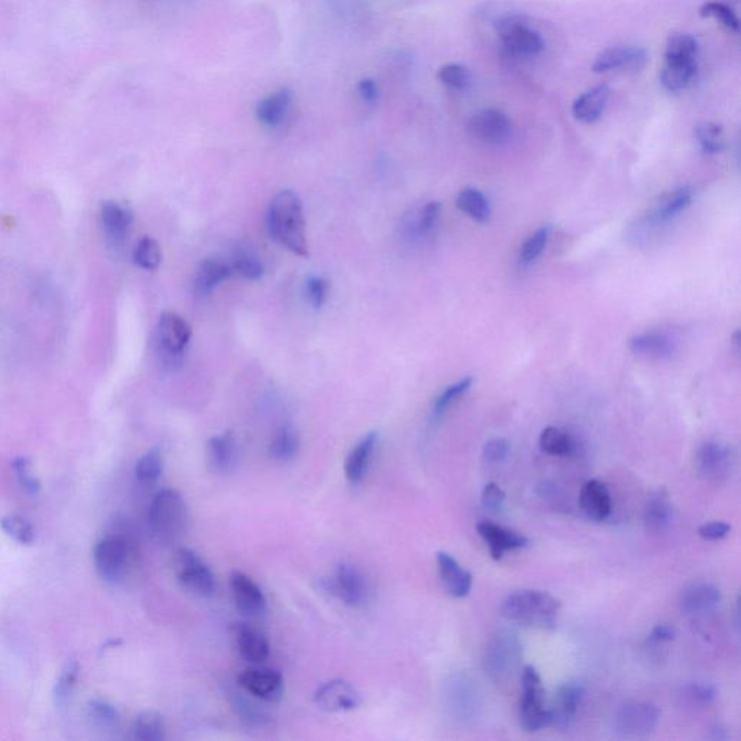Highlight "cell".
Here are the masks:
<instances>
[{
    "label": "cell",
    "instance_id": "1",
    "mask_svg": "<svg viewBox=\"0 0 741 741\" xmlns=\"http://www.w3.org/2000/svg\"><path fill=\"white\" fill-rule=\"evenodd\" d=\"M271 238L299 257L307 255L306 222L302 200L293 190H283L274 197L267 213Z\"/></svg>",
    "mask_w": 741,
    "mask_h": 741
},
{
    "label": "cell",
    "instance_id": "2",
    "mask_svg": "<svg viewBox=\"0 0 741 741\" xmlns=\"http://www.w3.org/2000/svg\"><path fill=\"white\" fill-rule=\"evenodd\" d=\"M694 189L684 186L663 193L652 207L630 226L629 239L636 247H645L662 235L669 225L687 212L694 202Z\"/></svg>",
    "mask_w": 741,
    "mask_h": 741
},
{
    "label": "cell",
    "instance_id": "3",
    "mask_svg": "<svg viewBox=\"0 0 741 741\" xmlns=\"http://www.w3.org/2000/svg\"><path fill=\"white\" fill-rule=\"evenodd\" d=\"M561 608V601L549 592L522 590L508 595L501 605V614L520 626L555 629Z\"/></svg>",
    "mask_w": 741,
    "mask_h": 741
},
{
    "label": "cell",
    "instance_id": "4",
    "mask_svg": "<svg viewBox=\"0 0 741 741\" xmlns=\"http://www.w3.org/2000/svg\"><path fill=\"white\" fill-rule=\"evenodd\" d=\"M189 513L179 491L165 488L152 498L148 510V526L157 542L170 545L179 540L187 529Z\"/></svg>",
    "mask_w": 741,
    "mask_h": 741
},
{
    "label": "cell",
    "instance_id": "5",
    "mask_svg": "<svg viewBox=\"0 0 741 741\" xmlns=\"http://www.w3.org/2000/svg\"><path fill=\"white\" fill-rule=\"evenodd\" d=\"M522 659L523 646L519 636L511 630H501L485 647L482 668L495 684H506L519 672Z\"/></svg>",
    "mask_w": 741,
    "mask_h": 741
},
{
    "label": "cell",
    "instance_id": "6",
    "mask_svg": "<svg viewBox=\"0 0 741 741\" xmlns=\"http://www.w3.org/2000/svg\"><path fill=\"white\" fill-rule=\"evenodd\" d=\"M495 31L508 57L516 58V60H532L545 51V40L542 34L533 28L523 16H501L495 22Z\"/></svg>",
    "mask_w": 741,
    "mask_h": 741
},
{
    "label": "cell",
    "instance_id": "7",
    "mask_svg": "<svg viewBox=\"0 0 741 741\" xmlns=\"http://www.w3.org/2000/svg\"><path fill=\"white\" fill-rule=\"evenodd\" d=\"M190 339L192 329L183 317L173 312L163 313L155 332V351L161 364L167 368L180 365Z\"/></svg>",
    "mask_w": 741,
    "mask_h": 741
},
{
    "label": "cell",
    "instance_id": "8",
    "mask_svg": "<svg viewBox=\"0 0 741 741\" xmlns=\"http://www.w3.org/2000/svg\"><path fill=\"white\" fill-rule=\"evenodd\" d=\"M520 726L529 733L550 726L549 710L545 705V688L539 672L532 665L522 671V701L519 707Z\"/></svg>",
    "mask_w": 741,
    "mask_h": 741
},
{
    "label": "cell",
    "instance_id": "9",
    "mask_svg": "<svg viewBox=\"0 0 741 741\" xmlns=\"http://www.w3.org/2000/svg\"><path fill=\"white\" fill-rule=\"evenodd\" d=\"M323 590L348 607L358 608L370 600V582L364 572L352 563L344 562L322 582Z\"/></svg>",
    "mask_w": 741,
    "mask_h": 741
},
{
    "label": "cell",
    "instance_id": "10",
    "mask_svg": "<svg viewBox=\"0 0 741 741\" xmlns=\"http://www.w3.org/2000/svg\"><path fill=\"white\" fill-rule=\"evenodd\" d=\"M134 545L125 535H108L97 542L93 561L97 574L106 582L121 581L131 562Z\"/></svg>",
    "mask_w": 741,
    "mask_h": 741
},
{
    "label": "cell",
    "instance_id": "11",
    "mask_svg": "<svg viewBox=\"0 0 741 741\" xmlns=\"http://www.w3.org/2000/svg\"><path fill=\"white\" fill-rule=\"evenodd\" d=\"M176 577L181 587L199 597L210 598L218 591L215 575L205 562V559L193 549L183 548L176 553L174 559Z\"/></svg>",
    "mask_w": 741,
    "mask_h": 741
},
{
    "label": "cell",
    "instance_id": "12",
    "mask_svg": "<svg viewBox=\"0 0 741 741\" xmlns=\"http://www.w3.org/2000/svg\"><path fill=\"white\" fill-rule=\"evenodd\" d=\"M660 720V711L649 702H627L614 715V733L624 740L647 739Z\"/></svg>",
    "mask_w": 741,
    "mask_h": 741
},
{
    "label": "cell",
    "instance_id": "13",
    "mask_svg": "<svg viewBox=\"0 0 741 741\" xmlns=\"http://www.w3.org/2000/svg\"><path fill=\"white\" fill-rule=\"evenodd\" d=\"M468 675L451 676L445 689L446 708L455 720L467 723L475 720L481 708V697L477 685Z\"/></svg>",
    "mask_w": 741,
    "mask_h": 741
},
{
    "label": "cell",
    "instance_id": "14",
    "mask_svg": "<svg viewBox=\"0 0 741 741\" xmlns=\"http://www.w3.org/2000/svg\"><path fill=\"white\" fill-rule=\"evenodd\" d=\"M472 137L490 147L506 145L513 137V122L500 109H482L469 121Z\"/></svg>",
    "mask_w": 741,
    "mask_h": 741
},
{
    "label": "cell",
    "instance_id": "15",
    "mask_svg": "<svg viewBox=\"0 0 741 741\" xmlns=\"http://www.w3.org/2000/svg\"><path fill=\"white\" fill-rule=\"evenodd\" d=\"M239 688L267 704H277L284 695V678L275 669L252 665L238 676Z\"/></svg>",
    "mask_w": 741,
    "mask_h": 741
},
{
    "label": "cell",
    "instance_id": "16",
    "mask_svg": "<svg viewBox=\"0 0 741 741\" xmlns=\"http://www.w3.org/2000/svg\"><path fill=\"white\" fill-rule=\"evenodd\" d=\"M681 341L672 330L650 329L637 333L629 341V349L636 357L650 361H665L678 354Z\"/></svg>",
    "mask_w": 741,
    "mask_h": 741
},
{
    "label": "cell",
    "instance_id": "17",
    "mask_svg": "<svg viewBox=\"0 0 741 741\" xmlns=\"http://www.w3.org/2000/svg\"><path fill=\"white\" fill-rule=\"evenodd\" d=\"M736 465L733 449L723 442H707L697 455V469L708 481L727 480Z\"/></svg>",
    "mask_w": 741,
    "mask_h": 741
},
{
    "label": "cell",
    "instance_id": "18",
    "mask_svg": "<svg viewBox=\"0 0 741 741\" xmlns=\"http://www.w3.org/2000/svg\"><path fill=\"white\" fill-rule=\"evenodd\" d=\"M585 697V687L579 682H566L553 695L552 705L548 708L550 726L566 731L574 726L579 705Z\"/></svg>",
    "mask_w": 741,
    "mask_h": 741
},
{
    "label": "cell",
    "instance_id": "19",
    "mask_svg": "<svg viewBox=\"0 0 741 741\" xmlns=\"http://www.w3.org/2000/svg\"><path fill=\"white\" fill-rule=\"evenodd\" d=\"M315 702L326 713H346L362 704L361 692L345 679L326 682L315 692Z\"/></svg>",
    "mask_w": 741,
    "mask_h": 741
},
{
    "label": "cell",
    "instance_id": "20",
    "mask_svg": "<svg viewBox=\"0 0 741 741\" xmlns=\"http://www.w3.org/2000/svg\"><path fill=\"white\" fill-rule=\"evenodd\" d=\"M649 55L645 48L634 45H617L607 48L595 57L592 63L594 73H614V71H639L646 66Z\"/></svg>",
    "mask_w": 741,
    "mask_h": 741
},
{
    "label": "cell",
    "instance_id": "21",
    "mask_svg": "<svg viewBox=\"0 0 741 741\" xmlns=\"http://www.w3.org/2000/svg\"><path fill=\"white\" fill-rule=\"evenodd\" d=\"M231 590L236 608L245 616L257 618L267 613V597L248 575L235 571L231 575Z\"/></svg>",
    "mask_w": 741,
    "mask_h": 741
},
{
    "label": "cell",
    "instance_id": "22",
    "mask_svg": "<svg viewBox=\"0 0 741 741\" xmlns=\"http://www.w3.org/2000/svg\"><path fill=\"white\" fill-rule=\"evenodd\" d=\"M100 222L112 247L124 245L134 223V212L125 203L106 200L100 206Z\"/></svg>",
    "mask_w": 741,
    "mask_h": 741
},
{
    "label": "cell",
    "instance_id": "23",
    "mask_svg": "<svg viewBox=\"0 0 741 741\" xmlns=\"http://www.w3.org/2000/svg\"><path fill=\"white\" fill-rule=\"evenodd\" d=\"M477 530L478 535L487 543L494 561L503 559L504 553L508 550L527 548L530 543L526 536L520 535L514 530L506 529L500 524L488 522V520H482L481 523H478Z\"/></svg>",
    "mask_w": 741,
    "mask_h": 741
},
{
    "label": "cell",
    "instance_id": "24",
    "mask_svg": "<svg viewBox=\"0 0 741 741\" xmlns=\"http://www.w3.org/2000/svg\"><path fill=\"white\" fill-rule=\"evenodd\" d=\"M236 649L251 665H262L270 656V642L264 632L248 623L232 627Z\"/></svg>",
    "mask_w": 741,
    "mask_h": 741
},
{
    "label": "cell",
    "instance_id": "25",
    "mask_svg": "<svg viewBox=\"0 0 741 741\" xmlns=\"http://www.w3.org/2000/svg\"><path fill=\"white\" fill-rule=\"evenodd\" d=\"M229 704H231L232 710L238 715L239 720L247 727L251 728H265L270 727L273 724V714L265 707L264 704L267 702L258 700V698L252 697L251 694L245 692L244 689L239 691H231L228 695Z\"/></svg>",
    "mask_w": 741,
    "mask_h": 741
},
{
    "label": "cell",
    "instance_id": "26",
    "mask_svg": "<svg viewBox=\"0 0 741 741\" xmlns=\"http://www.w3.org/2000/svg\"><path fill=\"white\" fill-rule=\"evenodd\" d=\"M377 443L378 433L370 432L349 452L345 462V477L352 487H358L367 477Z\"/></svg>",
    "mask_w": 741,
    "mask_h": 741
},
{
    "label": "cell",
    "instance_id": "27",
    "mask_svg": "<svg viewBox=\"0 0 741 741\" xmlns=\"http://www.w3.org/2000/svg\"><path fill=\"white\" fill-rule=\"evenodd\" d=\"M436 563L440 581L446 592L453 598L468 597L472 590V575L465 571L452 555L446 552L436 553Z\"/></svg>",
    "mask_w": 741,
    "mask_h": 741
},
{
    "label": "cell",
    "instance_id": "28",
    "mask_svg": "<svg viewBox=\"0 0 741 741\" xmlns=\"http://www.w3.org/2000/svg\"><path fill=\"white\" fill-rule=\"evenodd\" d=\"M721 604V591L714 584L698 582L681 595V608L688 616H707Z\"/></svg>",
    "mask_w": 741,
    "mask_h": 741
},
{
    "label": "cell",
    "instance_id": "29",
    "mask_svg": "<svg viewBox=\"0 0 741 741\" xmlns=\"http://www.w3.org/2000/svg\"><path fill=\"white\" fill-rule=\"evenodd\" d=\"M579 507L588 519L603 522L610 517L611 510H613L610 491L601 481L585 482L579 494Z\"/></svg>",
    "mask_w": 741,
    "mask_h": 741
},
{
    "label": "cell",
    "instance_id": "30",
    "mask_svg": "<svg viewBox=\"0 0 741 741\" xmlns=\"http://www.w3.org/2000/svg\"><path fill=\"white\" fill-rule=\"evenodd\" d=\"M293 105V92L289 89H280L265 96L255 106V118L267 128H278L284 121Z\"/></svg>",
    "mask_w": 741,
    "mask_h": 741
},
{
    "label": "cell",
    "instance_id": "31",
    "mask_svg": "<svg viewBox=\"0 0 741 741\" xmlns=\"http://www.w3.org/2000/svg\"><path fill=\"white\" fill-rule=\"evenodd\" d=\"M610 96L611 89L607 84L592 87L572 103V116L582 124H594L604 115Z\"/></svg>",
    "mask_w": 741,
    "mask_h": 741
},
{
    "label": "cell",
    "instance_id": "32",
    "mask_svg": "<svg viewBox=\"0 0 741 741\" xmlns=\"http://www.w3.org/2000/svg\"><path fill=\"white\" fill-rule=\"evenodd\" d=\"M698 60H665L660 70V83L668 92H684L698 77Z\"/></svg>",
    "mask_w": 741,
    "mask_h": 741
},
{
    "label": "cell",
    "instance_id": "33",
    "mask_svg": "<svg viewBox=\"0 0 741 741\" xmlns=\"http://www.w3.org/2000/svg\"><path fill=\"white\" fill-rule=\"evenodd\" d=\"M207 455L213 472L218 474L231 472L238 461V442L234 433L223 432L213 436L207 445Z\"/></svg>",
    "mask_w": 741,
    "mask_h": 741
},
{
    "label": "cell",
    "instance_id": "34",
    "mask_svg": "<svg viewBox=\"0 0 741 741\" xmlns=\"http://www.w3.org/2000/svg\"><path fill=\"white\" fill-rule=\"evenodd\" d=\"M232 271L229 262L220 260H205L200 264L197 270L196 280H194V290L199 296H209L213 290L223 281L228 280Z\"/></svg>",
    "mask_w": 741,
    "mask_h": 741
},
{
    "label": "cell",
    "instance_id": "35",
    "mask_svg": "<svg viewBox=\"0 0 741 741\" xmlns=\"http://www.w3.org/2000/svg\"><path fill=\"white\" fill-rule=\"evenodd\" d=\"M673 522L671 498L665 490H658L650 495L645 510V523L652 532H665Z\"/></svg>",
    "mask_w": 741,
    "mask_h": 741
},
{
    "label": "cell",
    "instance_id": "36",
    "mask_svg": "<svg viewBox=\"0 0 741 741\" xmlns=\"http://www.w3.org/2000/svg\"><path fill=\"white\" fill-rule=\"evenodd\" d=\"M539 445L540 449L548 455L562 456V458H568L577 452L575 439L565 430L555 426L546 427L540 433Z\"/></svg>",
    "mask_w": 741,
    "mask_h": 741
},
{
    "label": "cell",
    "instance_id": "37",
    "mask_svg": "<svg viewBox=\"0 0 741 741\" xmlns=\"http://www.w3.org/2000/svg\"><path fill=\"white\" fill-rule=\"evenodd\" d=\"M300 451V438L299 433L294 430V427L283 426L274 433L273 439H271L270 452L271 458L277 462H290L299 455Z\"/></svg>",
    "mask_w": 741,
    "mask_h": 741
},
{
    "label": "cell",
    "instance_id": "38",
    "mask_svg": "<svg viewBox=\"0 0 741 741\" xmlns=\"http://www.w3.org/2000/svg\"><path fill=\"white\" fill-rule=\"evenodd\" d=\"M456 207L469 218L484 223L490 219L491 206L487 197L475 189V187H465L456 196Z\"/></svg>",
    "mask_w": 741,
    "mask_h": 741
},
{
    "label": "cell",
    "instance_id": "39",
    "mask_svg": "<svg viewBox=\"0 0 741 741\" xmlns=\"http://www.w3.org/2000/svg\"><path fill=\"white\" fill-rule=\"evenodd\" d=\"M132 737L139 741H163L165 721L157 711H142L135 717L131 727Z\"/></svg>",
    "mask_w": 741,
    "mask_h": 741
},
{
    "label": "cell",
    "instance_id": "40",
    "mask_svg": "<svg viewBox=\"0 0 741 741\" xmlns=\"http://www.w3.org/2000/svg\"><path fill=\"white\" fill-rule=\"evenodd\" d=\"M442 205L439 202H429L417 210L416 215L412 216L407 231L414 239H425L435 231L438 225Z\"/></svg>",
    "mask_w": 741,
    "mask_h": 741
},
{
    "label": "cell",
    "instance_id": "41",
    "mask_svg": "<svg viewBox=\"0 0 741 741\" xmlns=\"http://www.w3.org/2000/svg\"><path fill=\"white\" fill-rule=\"evenodd\" d=\"M700 44L689 34H673L665 47V60H698Z\"/></svg>",
    "mask_w": 741,
    "mask_h": 741
},
{
    "label": "cell",
    "instance_id": "42",
    "mask_svg": "<svg viewBox=\"0 0 741 741\" xmlns=\"http://www.w3.org/2000/svg\"><path fill=\"white\" fill-rule=\"evenodd\" d=\"M472 384H474V380H472L471 377H465L462 378V380L456 381V383L448 385V387H446L445 390L436 397L435 404H433V419H442V417L445 416V413L451 409L453 404L471 390Z\"/></svg>",
    "mask_w": 741,
    "mask_h": 741
},
{
    "label": "cell",
    "instance_id": "43",
    "mask_svg": "<svg viewBox=\"0 0 741 741\" xmlns=\"http://www.w3.org/2000/svg\"><path fill=\"white\" fill-rule=\"evenodd\" d=\"M164 471V458L160 449H151L138 459L135 465V477L141 484H154L160 480Z\"/></svg>",
    "mask_w": 741,
    "mask_h": 741
},
{
    "label": "cell",
    "instance_id": "44",
    "mask_svg": "<svg viewBox=\"0 0 741 741\" xmlns=\"http://www.w3.org/2000/svg\"><path fill=\"white\" fill-rule=\"evenodd\" d=\"M438 80L451 92H467L472 84V74L462 64H446L438 71Z\"/></svg>",
    "mask_w": 741,
    "mask_h": 741
},
{
    "label": "cell",
    "instance_id": "45",
    "mask_svg": "<svg viewBox=\"0 0 741 741\" xmlns=\"http://www.w3.org/2000/svg\"><path fill=\"white\" fill-rule=\"evenodd\" d=\"M700 15L702 18L714 19L726 31L731 34H739L740 21L736 12L723 2H707L701 6Z\"/></svg>",
    "mask_w": 741,
    "mask_h": 741
},
{
    "label": "cell",
    "instance_id": "46",
    "mask_svg": "<svg viewBox=\"0 0 741 741\" xmlns=\"http://www.w3.org/2000/svg\"><path fill=\"white\" fill-rule=\"evenodd\" d=\"M695 137H697L701 151L707 155L720 154L726 147L723 128L714 122L698 125L695 129Z\"/></svg>",
    "mask_w": 741,
    "mask_h": 741
},
{
    "label": "cell",
    "instance_id": "47",
    "mask_svg": "<svg viewBox=\"0 0 741 741\" xmlns=\"http://www.w3.org/2000/svg\"><path fill=\"white\" fill-rule=\"evenodd\" d=\"M163 254H161L160 244L151 236H144L139 239L134 249V262L142 270L155 271L160 267Z\"/></svg>",
    "mask_w": 741,
    "mask_h": 741
},
{
    "label": "cell",
    "instance_id": "48",
    "mask_svg": "<svg viewBox=\"0 0 741 741\" xmlns=\"http://www.w3.org/2000/svg\"><path fill=\"white\" fill-rule=\"evenodd\" d=\"M87 714L97 727L103 730H115L121 723V715L115 705L105 700H92L87 705Z\"/></svg>",
    "mask_w": 741,
    "mask_h": 741
},
{
    "label": "cell",
    "instance_id": "49",
    "mask_svg": "<svg viewBox=\"0 0 741 741\" xmlns=\"http://www.w3.org/2000/svg\"><path fill=\"white\" fill-rule=\"evenodd\" d=\"M3 532L21 545H31L35 540V529L32 523L19 514H8L0 520Z\"/></svg>",
    "mask_w": 741,
    "mask_h": 741
},
{
    "label": "cell",
    "instance_id": "50",
    "mask_svg": "<svg viewBox=\"0 0 741 741\" xmlns=\"http://www.w3.org/2000/svg\"><path fill=\"white\" fill-rule=\"evenodd\" d=\"M80 665L77 660L71 659L61 669L57 684L54 688V700L57 705H64L71 697L77 678H79Z\"/></svg>",
    "mask_w": 741,
    "mask_h": 741
},
{
    "label": "cell",
    "instance_id": "51",
    "mask_svg": "<svg viewBox=\"0 0 741 741\" xmlns=\"http://www.w3.org/2000/svg\"><path fill=\"white\" fill-rule=\"evenodd\" d=\"M550 238V226H542L535 234L524 241L520 249V262L524 265L533 264L543 254Z\"/></svg>",
    "mask_w": 741,
    "mask_h": 741
},
{
    "label": "cell",
    "instance_id": "52",
    "mask_svg": "<svg viewBox=\"0 0 741 741\" xmlns=\"http://www.w3.org/2000/svg\"><path fill=\"white\" fill-rule=\"evenodd\" d=\"M12 467H14L16 480H18L22 490H25V493H28L29 495H37L40 493V481H38V478L35 477L34 472H32L31 461H29L28 458H25V456H18V458H15L14 462H12Z\"/></svg>",
    "mask_w": 741,
    "mask_h": 741
},
{
    "label": "cell",
    "instance_id": "53",
    "mask_svg": "<svg viewBox=\"0 0 741 741\" xmlns=\"http://www.w3.org/2000/svg\"><path fill=\"white\" fill-rule=\"evenodd\" d=\"M231 267L234 274L251 281L260 280L264 275V267H262L261 261L251 254H239L231 262Z\"/></svg>",
    "mask_w": 741,
    "mask_h": 741
},
{
    "label": "cell",
    "instance_id": "54",
    "mask_svg": "<svg viewBox=\"0 0 741 741\" xmlns=\"http://www.w3.org/2000/svg\"><path fill=\"white\" fill-rule=\"evenodd\" d=\"M682 697L688 704L707 707V705L713 704L715 697H717V691H715L713 685L691 684L684 688Z\"/></svg>",
    "mask_w": 741,
    "mask_h": 741
},
{
    "label": "cell",
    "instance_id": "55",
    "mask_svg": "<svg viewBox=\"0 0 741 741\" xmlns=\"http://www.w3.org/2000/svg\"><path fill=\"white\" fill-rule=\"evenodd\" d=\"M508 455H510V443L503 438L487 440L484 448H482V459L487 464H503L504 461H507Z\"/></svg>",
    "mask_w": 741,
    "mask_h": 741
},
{
    "label": "cell",
    "instance_id": "56",
    "mask_svg": "<svg viewBox=\"0 0 741 741\" xmlns=\"http://www.w3.org/2000/svg\"><path fill=\"white\" fill-rule=\"evenodd\" d=\"M482 507L488 513L498 514L506 507V493L495 482L485 485L481 494Z\"/></svg>",
    "mask_w": 741,
    "mask_h": 741
},
{
    "label": "cell",
    "instance_id": "57",
    "mask_svg": "<svg viewBox=\"0 0 741 741\" xmlns=\"http://www.w3.org/2000/svg\"><path fill=\"white\" fill-rule=\"evenodd\" d=\"M329 284L325 278L322 277H310L306 283V293L309 297V302L315 309H320L326 302L328 297Z\"/></svg>",
    "mask_w": 741,
    "mask_h": 741
},
{
    "label": "cell",
    "instance_id": "58",
    "mask_svg": "<svg viewBox=\"0 0 741 741\" xmlns=\"http://www.w3.org/2000/svg\"><path fill=\"white\" fill-rule=\"evenodd\" d=\"M731 533V526L726 522H711L702 524L698 529V535L704 540L717 542V540L726 539Z\"/></svg>",
    "mask_w": 741,
    "mask_h": 741
},
{
    "label": "cell",
    "instance_id": "59",
    "mask_svg": "<svg viewBox=\"0 0 741 741\" xmlns=\"http://www.w3.org/2000/svg\"><path fill=\"white\" fill-rule=\"evenodd\" d=\"M357 92L359 99L368 106L377 105L380 100V87L377 82L372 79H364L358 83Z\"/></svg>",
    "mask_w": 741,
    "mask_h": 741
},
{
    "label": "cell",
    "instance_id": "60",
    "mask_svg": "<svg viewBox=\"0 0 741 741\" xmlns=\"http://www.w3.org/2000/svg\"><path fill=\"white\" fill-rule=\"evenodd\" d=\"M676 632L669 624H659L647 636V642L650 645H662V643L672 642L675 639Z\"/></svg>",
    "mask_w": 741,
    "mask_h": 741
},
{
    "label": "cell",
    "instance_id": "61",
    "mask_svg": "<svg viewBox=\"0 0 741 741\" xmlns=\"http://www.w3.org/2000/svg\"><path fill=\"white\" fill-rule=\"evenodd\" d=\"M713 733H714L713 734L714 740H726L727 739L726 730H724V728L715 727L713 730Z\"/></svg>",
    "mask_w": 741,
    "mask_h": 741
}]
</instances>
